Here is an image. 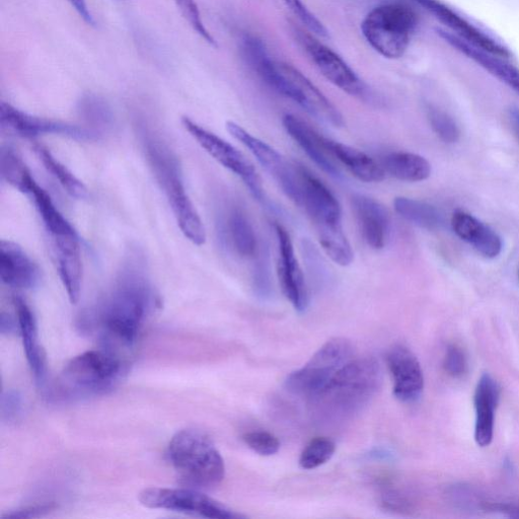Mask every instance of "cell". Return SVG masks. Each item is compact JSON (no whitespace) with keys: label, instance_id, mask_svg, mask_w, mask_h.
I'll use <instances>...</instances> for the list:
<instances>
[{"label":"cell","instance_id":"6da1fadb","mask_svg":"<svg viewBox=\"0 0 519 519\" xmlns=\"http://www.w3.org/2000/svg\"><path fill=\"white\" fill-rule=\"evenodd\" d=\"M147 268L144 254L130 249L110 290L80 326L98 330L108 345L131 348L157 305Z\"/></svg>","mask_w":519,"mask_h":519},{"label":"cell","instance_id":"7a4b0ae2","mask_svg":"<svg viewBox=\"0 0 519 519\" xmlns=\"http://www.w3.org/2000/svg\"><path fill=\"white\" fill-rule=\"evenodd\" d=\"M241 50L250 67L271 89L301 106L318 121L336 128L344 126L342 114L331 101L299 69L274 60L260 39L246 36Z\"/></svg>","mask_w":519,"mask_h":519},{"label":"cell","instance_id":"3957f363","mask_svg":"<svg viewBox=\"0 0 519 519\" xmlns=\"http://www.w3.org/2000/svg\"><path fill=\"white\" fill-rule=\"evenodd\" d=\"M139 136L146 161L169 201L180 230L194 245H204L205 228L186 190L178 157L156 131L142 125Z\"/></svg>","mask_w":519,"mask_h":519},{"label":"cell","instance_id":"277c9868","mask_svg":"<svg viewBox=\"0 0 519 519\" xmlns=\"http://www.w3.org/2000/svg\"><path fill=\"white\" fill-rule=\"evenodd\" d=\"M123 364L115 352L92 350L72 358L47 391L54 403H71L112 391L120 382Z\"/></svg>","mask_w":519,"mask_h":519},{"label":"cell","instance_id":"5b68a950","mask_svg":"<svg viewBox=\"0 0 519 519\" xmlns=\"http://www.w3.org/2000/svg\"><path fill=\"white\" fill-rule=\"evenodd\" d=\"M382 374L376 359L354 356L310 402L319 414L329 418L354 414L376 396L383 382Z\"/></svg>","mask_w":519,"mask_h":519},{"label":"cell","instance_id":"8992f818","mask_svg":"<svg viewBox=\"0 0 519 519\" xmlns=\"http://www.w3.org/2000/svg\"><path fill=\"white\" fill-rule=\"evenodd\" d=\"M298 167L302 207L313 221L326 255L342 267L353 262V251L344 233L341 205L331 190L303 165Z\"/></svg>","mask_w":519,"mask_h":519},{"label":"cell","instance_id":"52a82bcc","mask_svg":"<svg viewBox=\"0 0 519 519\" xmlns=\"http://www.w3.org/2000/svg\"><path fill=\"white\" fill-rule=\"evenodd\" d=\"M168 455L179 477L195 489H212L225 479L224 459L213 442L198 430L176 433Z\"/></svg>","mask_w":519,"mask_h":519},{"label":"cell","instance_id":"ba28073f","mask_svg":"<svg viewBox=\"0 0 519 519\" xmlns=\"http://www.w3.org/2000/svg\"><path fill=\"white\" fill-rule=\"evenodd\" d=\"M417 23V15L410 7L392 3L370 12L362 22L361 31L379 54L398 59L407 51Z\"/></svg>","mask_w":519,"mask_h":519},{"label":"cell","instance_id":"9c48e42d","mask_svg":"<svg viewBox=\"0 0 519 519\" xmlns=\"http://www.w3.org/2000/svg\"><path fill=\"white\" fill-rule=\"evenodd\" d=\"M355 354L352 343L345 338H334L325 343L310 361L291 373L285 387L291 394L309 401L318 396L338 370Z\"/></svg>","mask_w":519,"mask_h":519},{"label":"cell","instance_id":"30bf717a","mask_svg":"<svg viewBox=\"0 0 519 519\" xmlns=\"http://www.w3.org/2000/svg\"><path fill=\"white\" fill-rule=\"evenodd\" d=\"M138 499L141 505L151 509H164L212 519L244 517L194 488H147L140 492Z\"/></svg>","mask_w":519,"mask_h":519},{"label":"cell","instance_id":"8fae6325","mask_svg":"<svg viewBox=\"0 0 519 519\" xmlns=\"http://www.w3.org/2000/svg\"><path fill=\"white\" fill-rule=\"evenodd\" d=\"M182 123L185 129L212 159L241 178L256 200L259 202L265 201V193L260 176L254 165L238 148L206 130L189 117H183Z\"/></svg>","mask_w":519,"mask_h":519},{"label":"cell","instance_id":"7c38bea8","mask_svg":"<svg viewBox=\"0 0 519 519\" xmlns=\"http://www.w3.org/2000/svg\"><path fill=\"white\" fill-rule=\"evenodd\" d=\"M229 133L256 158L264 170L276 181L284 194L302 206V189L298 167L290 165L271 145L255 137L239 124L227 122Z\"/></svg>","mask_w":519,"mask_h":519},{"label":"cell","instance_id":"4fadbf2b","mask_svg":"<svg viewBox=\"0 0 519 519\" xmlns=\"http://www.w3.org/2000/svg\"><path fill=\"white\" fill-rule=\"evenodd\" d=\"M295 35L326 80L352 97L373 99L372 92L340 55L308 33L296 31Z\"/></svg>","mask_w":519,"mask_h":519},{"label":"cell","instance_id":"5bb4252c","mask_svg":"<svg viewBox=\"0 0 519 519\" xmlns=\"http://www.w3.org/2000/svg\"><path fill=\"white\" fill-rule=\"evenodd\" d=\"M0 126L24 138L60 135L76 140L92 141L99 139L100 135L93 129L28 114L5 102L0 104Z\"/></svg>","mask_w":519,"mask_h":519},{"label":"cell","instance_id":"9a60e30c","mask_svg":"<svg viewBox=\"0 0 519 519\" xmlns=\"http://www.w3.org/2000/svg\"><path fill=\"white\" fill-rule=\"evenodd\" d=\"M413 2L434 16L440 23L446 25L451 33L464 41L506 59L512 56L509 48L502 42L475 26L440 0H413Z\"/></svg>","mask_w":519,"mask_h":519},{"label":"cell","instance_id":"2e32d148","mask_svg":"<svg viewBox=\"0 0 519 519\" xmlns=\"http://www.w3.org/2000/svg\"><path fill=\"white\" fill-rule=\"evenodd\" d=\"M278 242V277L285 298L298 312L309 307V290L298 259L295 257L289 233L280 225H275Z\"/></svg>","mask_w":519,"mask_h":519},{"label":"cell","instance_id":"e0dca14e","mask_svg":"<svg viewBox=\"0 0 519 519\" xmlns=\"http://www.w3.org/2000/svg\"><path fill=\"white\" fill-rule=\"evenodd\" d=\"M394 382V395L403 403L417 401L424 389V377L416 355L402 344L394 345L387 354Z\"/></svg>","mask_w":519,"mask_h":519},{"label":"cell","instance_id":"ac0fdd59","mask_svg":"<svg viewBox=\"0 0 519 519\" xmlns=\"http://www.w3.org/2000/svg\"><path fill=\"white\" fill-rule=\"evenodd\" d=\"M352 207L364 242L375 250L387 246L391 234L390 215L385 206L374 198L354 195Z\"/></svg>","mask_w":519,"mask_h":519},{"label":"cell","instance_id":"d6986e66","mask_svg":"<svg viewBox=\"0 0 519 519\" xmlns=\"http://www.w3.org/2000/svg\"><path fill=\"white\" fill-rule=\"evenodd\" d=\"M0 279L16 289H34L41 281L37 263L18 244L0 242Z\"/></svg>","mask_w":519,"mask_h":519},{"label":"cell","instance_id":"ffe728a7","mask_svg":"<svg viewBox=\"0 0 519 519\" xmlns=\"http://www.w3.org/2000/svg\"><path fill=\"white\" fill-rule=\"evenodd\" d=\"M283 127L288 135L299 144L307 156L324 172L335 178L342 174L332 160L326 146V137L319 134L307 122L299 117L287 114L282 119Z\"/></svg>","mask_w":519,"mask_h":519},{"label":"cell","instance_id":"44dd1931","mask_svg":"<svg viewBox=\"0 0 519 519\" xmlns=\"http://www.w3.org/2000/svg\"><path fill=\"white\" fill-rule=\"evenodd\" d=\"M219 234L222 241L229 245L241 258L256 259L260 248L255 230L246 212L233 206L228 214L219 221Z\"/></svg>","mask_w":519,"mask_h":519},{"label":"cell","instance_id":"7402d4cb","mask_svg":"<svg viewBox=\"0 0 519 519\" xmlns=\"http://www.w3.org/2000/svg\"><path fill=\"white\" fill-rule=\"evenodd\" d=\"M441 38L456 50L468 56L481 67L489 71L502 83L519 94V69L508 62V59L484 51L454 35L451 32L439 30Z\"/></svg>","mask_w":519,"mask_h":519},{"label":"cell","instance_id":"603a6c76","mask_svg":"<svg viewBox=\"0 0 519 519\" xmlns=\"http://www.w3.org/2000/svg\"><path fill=\"white\" fill-rule=\"evenodd\" d=\"M52 242L60 279L70 303L76 305L80 300L83 278L80 238L70 237Z\"/></svg>","mask_w":519,"mask_h":519},{"label":"cell","instance_id":"cb8c5ba5","mask_svg":"<svg viewBox=\"0 0 519 519\" xmlns=\"http://www.w3.org/2000/svg\"><path fill=\"white\" fill-rule=\"evenodd\" d=\"M500 400V387L488 374L478 382L474 403L476 409L475 439L479 447H488L493 439L494 414Z\"/></svg>","mask_w":519,"mask_h":519},{"label":"cell","instance_id":"d4e9b609","mask_svg":"<svg viewBox=\"0 0 519 519\" xmlns=\"http://www.w3.org/2000/svg\"><path fill=\"white\" fill-rule=\"evenodd\" d=\"M14 305L28 363L37 383L43 385L46 377V361L44 350L39 343L35 315L21 296H16Z\"/></svg>","mask_w":519,"mask_h":519},{"label":"cell","instance_id":"484cf974","mask_svg":"<svg viewBox=\"0 0 519 519\" xmlns=\"http://www.w3.org/2000/svg\"><path fill=\"white\" fill-rule=\"evenodd\" d=\"M452 226L463 241L488 259H494L502 251L500 237L482 221L464 211H458L452 219Z\"/></svg>","mask_w":519,"mask_h":519},{"label":"cell","instance_id":"4316f807","mask_svg":"<svg viewBox=\"0 0 519 519\" xmlns=\"http://www.w3.org/2000/svg\"><path fill=\"white\" fill-rule=\"evenodd\" d=\"M326 146L332 157L358 180L364 183H380L386 179L382 165L357 148L328 138Z\"/></svg>","mask_w":519,"mask_h":519},{"label":"cell","instance_id":"83f0119b","mask_svg":"<svg viewBox=\"0 0 519 519\" xmlns=\"http://www.w3.org/2000/svg\"><path fill=\"white\" fill-rule=\"evenodd\" d=\"M26 194L32 197L52 241L79 236L55 206L50 195L36 181L31 184Z\"/></svg>","mask_w":519,"mask_h":519},{"label":"cell","instance_id":"f1b7e54d","mask_svg":"<svg viewBox=\"0 0 519 519\" xmlns=\"http://www.w3.org/2000/svg\"><path fill=\"white\" fill-rule=\"evenodd\" d=\"M381 165L386 174L402 182H422L431 175L429 162L425 158L412 153H390L382 158Z\"/></svg>","mask_w":519,"mask_h":519},{"label":"cell","instance_id":"f546056e","mask_svg":"<svg viewBox=\"0 0 519 519\" xmlns=\"http://www.w3.org/2000/svg\"><path fill=\"white\" fill-rule=\"evenodd\" d=\"M394 207L400 216L421 229L432 231L440 225L441 217L438 210L427 202L397 197Z\"/></svg>","mask_w":519,"mask_h":519},{"label":"cell","instance_id":"4dcf8cb0","mask_svg":"<svg viewBox=\"0 0 519 519\" xmlns=\"http://www.w3.org/2000/svg\"><path fill=\"white\" fill-rule=\"evenodd\" d=\"M35 151L45 169L59 182L73 198L85 200L89 197L85 184L74 176L64 165L42 145H36Z\"/></svg>","mask_w":519,"mask_h":519},{"label":"cell","instance_id":"1f68e13d","mask_svg":"<svg viewBox=\"0 0 519 519\" xmlns=\"http://www.w3.org/2000/svg\"><path fill=\"white\" fill-rule=\"evenodd\" d=\"M0 175L4 181L24 194L35 180L22 158L11 146H4L0 153Z\"/></svg>","mask_w":519,"mask_h":519},{"label":"cell","instance_id":"d6a6232c","mask_svg":"<svg viewBox=\"0 0 519 519\" xmlns=\"http://www.w3.org/2000/svg\"><path fill=\"white\" fill-rule=\"evenodd\" d=\"M336 452V444L327 437L313 439L300 458V466L305 470L317 469L328 463Z\"/></svg>","mask_w":519,"mask_h":519},{"label":"cell","instance_id":"836d02e7","mask_svg":"<svg viewBox=\"0 0 519 519\" xmlns=\"http://www.w3.org/2000/svg\"><path fill=\"white\" fill-rule=\"evenodd\" d=\"M82 117L100 129L108 128L113 123V112L109 104L99 96L86 95L79 103Z\"/></svg>","mask_w":519,"mask_h":519},{"label":"cell","instance_id":"e575fe53","mask_svg":"<svg viewBox=\"0 0 519 519\" xmlns=\"http://www.w3.org/2000/svg\"><path fill=\"white\" fill-rule=\"evenodd\" d=\"M427 116L431 128L441 140L447 143H454L459 140L460 129L449 114L430 107Z\"/></svg>","mask_w":519,"mask_h":519},{"label":"cell","instance_id":"d590c367","mask_svg":"<svg viewBox=\"0 0 519 519\" xmlns=\"http://www.w3.org/2000/svg\"><path fill=\"white\" fill-rule=\"evenodd\" d=\"M175 4L192 29L209 45L216 47V41L204 26L195 0H175Z\"/></svg>","mask_w":519,"mask_h":519},{"label":"cell","instance_id":"8d00e7d4","mask_svg":"<svg viewBox=\"0 0 519 519\" xmlns=\"http://www.w3.org/2000/svg\"><path fill=\"white\" fill-rule=\"evenodd\" d=\"M243 440L252 451L263 457L273 456L280 450L278 438L266 431L246 433L243 436Z\"/></svg>","mask_w":519,"mask_h":519},{"label":"cell","instance_id":"74e56055","mask_svg":"<svg viewBox=\"0 0 519 519\" xmlns=\"http://www.w3.org/2000/svg\"><path fill=\"white\" fill-rule=\"evenodd\" d=\"M283 2L309 31L320 37L327 38L329 36L325 26L310 12L302 0H283Z\"/></svg>","mask_w":519,"mask_h":519},{"label":"cell","instance_id":"f35d334b","mask_svg":"<svg viewBox=\"0 0 519 519\" xmlns=\"http://www.w3.org/2000/svg\"><path fill=\"white\" fill-rule=\"evenodd\" d=\"M444 369L446 372L454 377H462L467 370V359L462 349L456 345H451L448 350L446 357H444Z\"/></svg>","mask_w":519,"mask_h":519},{"label":"cell","instance_id":"ab89813d","mask_svg":"<svg viewBox=\"0 0 519 519\" xmlns=\"http://www.w3.org/2000/svg\"><path fill=\"white\" fill-rule=\"evenodd\" d=\"M23 412V399L19 392L10 390L3 393L2 414L8 422L17 421Z\"/></svg>","mask_w":519,"mask_h":519},{"label":"cell","instance_id":"60d3db41","mask_svg":"<svg viewBox=\"0 0 519 519\" xmlns=\"http://www.w3.org/2000/svg\"><path fill=\"white\" fill-rule=\"evenodd\" d=\"M55 509L56 505L54 503L35 504L10 511L2 517L5 519L37 518L45 516Z\"/></svg>","mask_w":519,"mask_h":519},{"label":"cell","instance_id":"b9f144b4","mask_svg":"<svg viewBox=\"0 0 519 519\" xmlns=\"http://www.w3.org/2000/svg\"><path fill=\"white\" fill-rule=\"evenodd\" d=\"M257 265L255 267L254 272V283L255 288L258 292L262 294H266L270 289V279H269V264L267 261L266 255L260 254L258 255Z\"/></svg>","mask_w":519,"mask_h":519},{"label":"cell","instance_id":"7bdbcfd3","mask_svg":"<svg viewBox=\"0 0 519 519\" xmlns=\"http://www.w3.org/2000/svg\"><path fill=\"white\" fill-rule=\"evenodd\" d=\"M68 2L88 25L93 27L96 26L95 18L88 7L86 0H68Z\"/></svg>","mask_w":519,"mask_h":519},{"label":"cell","instance_id":"ee69618b","mask_svg":"<svg viewBox=\"0 0 519 519\" xmlns=\"http://www.w3.org/2000/svg\"><path fill=\"white\" fill-rule=\"evenodd\" d=\"M0 330H2L3 334L16 333V331H19L18 319L16 323L13 317L6 313H3L2 318H0Z\"/></svg>","mask_w":519,"mask_h":519},{"label":"cell","instance_id":"f6af8a7d","mask_svg":"<svg viewBox=\"0 0 519 519\" xmlns=\"http://www.w3.org/2000/svg\"><path fill=\"white\" fill-rule=\"evenodd\" d=\"M509 119L512 125V128L519 139V109L511 108L509 110Z\"/></svg>","mask_w":519,"mask_h":519},{"label":"cell","instance_id":"bcb514c9","mask_svg":"<svg viewBox=\"0 0 519 519\" xmlns=\"http://www.w3.org/2000/svg\"><path fill=\"white\" fill-rule=\"evenodd\" d=\"M518 276H519V273H518Z\"/></svg>","mask_w":519,"mask_h":519}]
</instances>
